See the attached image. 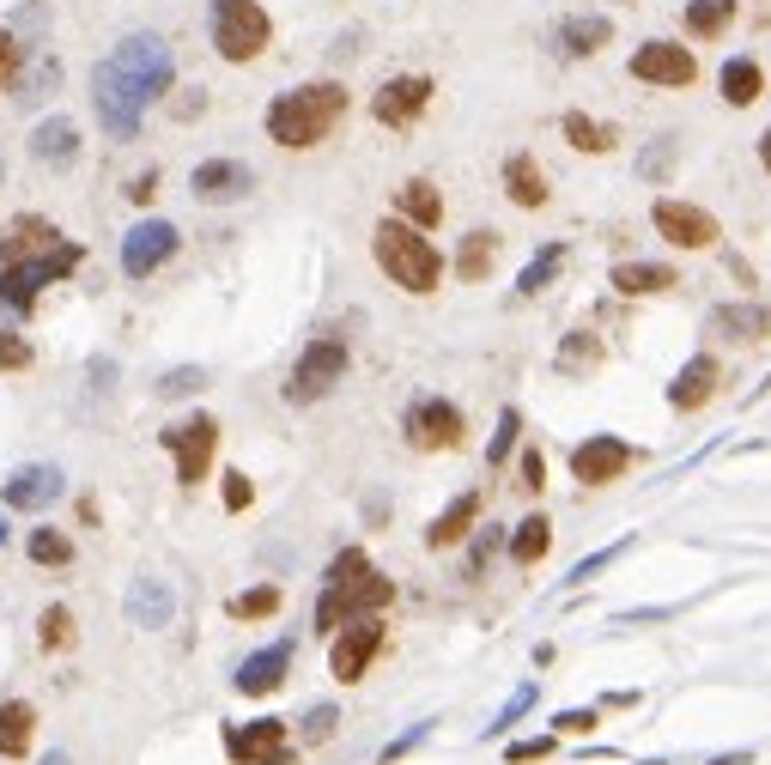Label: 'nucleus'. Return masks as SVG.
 <instances>
[{
  "label": "nucleus",
  "mask_w": 771,
  "mask_h": 765,
  "mask_svg": "<svg viewBox=\"0 0 771 765\" xmlns=\"http://www.w3.org/2000/svg\"><path fill=\"white\" fill-rule=\"evenodd\" d=\"M346 110V92L334 80H316V85H292L267 103V140H280L286 152H304V147H323L328 128L341 122Z\"/></svg>",
  "instance_id": "obj_1"
},
{
  "label": "nucleus",
  "mask_w": 771,
  "mask_h": 765,
  "mask_svg": "<svg viewBox=\"0 0 771 765\" xmlns=\"http://www.w3.org/2000/svg\"><path fill=\"white\" fill-rule=\"evenodd\" d=\"M371 250H377V268L395 280L402 292H438L444 280V255L432 250V238L419 225H407V219H383L377 238H371Z\"/></svg>",
  "instance_id": "obj_2"
},
{
  "label": "nucleus",
  "mask_w": 771,
  "mask_h": 765,
  "mask_svg": "<svg viewBox=\"0 0 771 765\" xmlns=\"http://www.w3.org/2000/svg\"><path fill=\"white\" fill-rule=\"evenodd\" d=\"M92 103H98V122H104L110 140H134L140 122H146V103L152 98L140 92L115 61H98V68H92Z\"/></svg>",
  "instance_id": "obj_3"
},
{
  "label": "nucleus",
  "mask_w": 771,
  "mask_h": 765,
  "mask_svg": "<svg viewBox=\"0 0 771 765\" xmlns=\"http://www.w3.org/2000/svg\"><path fill=\"white\" fill-rule=\"evenodd\" d=\"M207 24H213V49L225 61H255L267 49V37H274V24H267V12L255 0H213Z\"/></svg>",
  "instance_id": "obj_4"
},
{
  "label": "nucleus",
  "mask_w": 771,
  "mask_h": 765,
  "mask_svg": "<svg viewBox=\"0 0 771 765\" xmlns=\"http://www.w3.org/2000/svg\"><path fill=\"white\" fill-rule=\"evenodd\" d=\"M110 61H115V68H122L146 98H164V92H171V80H176V56H171V43H164L159 31H134V37H122Z\"/></svg>",
  "instance_id": "obj_5"
},
{
  "label": "nucleus",
  "mask_w": 771,
  "mask_h": 765,
  "mask_svg": "<svg viewBox=\"0 0 771 765\" xmlns=\"http://www.w3.org/2000/svg\"><path fill=\"white\" fill-rule=\"evenodd\" d=\"M80 243H55L49 255H31V262H19V268H7L0 274V304H12V310H31L37 304V292L49 286V280H61V274H73L80 268Z\"/></svg>",
  "instance_id": "obj_6"
},
{
  "label": "nucleus",
  "mask_w": 771,
  "mask_h": 765,
  "mask_svg": "<svg viewBox=\"0 0 771 765\" xmlns=\"http://www.w3.org/2000/svg\"><path fill=\"white\" fill-rule=\"evenodd\" d=\"M341 378H346V341H341V334H323V341H311V346L298 353V365H292L286 395L304 407V401H323Z\"/></svg>",
  "instance_id": "obj_7"
},
{
  "label": "nucleus",
  "mask_w": 771,
  "mask_h": 765,
  "mask_svg": "<svg viewBox=\"0 0 771 765\" xmlns=\"http://www.w3.org/2000/svg\"><path fill=\"white\" fill-rule=\"evenodd\" d=\"M176 243H183V231H176L171 219H140V225H128V238H122V274L128 280L159 274V268L176 255Z\"/></svg>",
  "instance_id": "obj_8"
},
{
  "label": "nucleus",
  "mask_w": 771,
  "mask_h": 765,
  "mask_svg": "<svg viewBox=\"0 0 771 765\" xmlns=\"http://www.w3.org/2000/svg\"><path fill=\"white\" fill-rule=\"evenodd\" d=\"M164 450L176 456V480H183V486H201V480H207L213 450H220V425H213L207 413H195V420H183V425L164 432Z\"/></svg>",
  "instance_id": "obj_9"
},
{
  "label": "nucleus",
  "mask_w": 771,
  "mask_h": 765,
  "mask_svg": "<svg viewBox=\"0 0 771 765\" xmlns=\"http://www.w3.org/2000/svg\"><path fill=\"white\" fill-rule=\"evenodd\" d=\"M377 651H383V620L377 614H365V620H346L341 626V638H334V651H328V674L334 681H365V668L377 663Z\"/></svg>",
  "instance_id": "obj_10"
},
{
  "label": "nucleus",
  "mask_w": 771,
  "mask_h": 765,
  "mask_svg": "<svg viewBox=\"0 0 771 765\" xmlns=\"http://www.w3.org/2000/svg\"><path fill=\"white\" fill-rule=\"evenodd\" d=\"M632 80H645V85H692L699 80V61H692V49L687 43H638L632 49Z\"/></svg>",
  "instance_id": "obj_11"
},
{
  "label": "nucleus",
  "mask_w": 771,
  "mask_h": 765,
  "mask_svg": "<svg viewBox=\"0 0 771 765\" xmlns=\"http://www.w3.org/2000/svg\"><path fill=\"white\" fill-rule=\"evenodd\" d=\"M650 225H657V238H668L674 250H711L717 243V219L692 201H657L650 207Z\"/></svg>",
  "instance_id": "obj_12"
},
{
  "label": "nucleus",
  "mask_w": 771,
  "mask_h": 765,
  "mask_svg": "<svg viewBox=\"0 0 771 765\" xmlns=\"http://www.w3.org/2000/svg\"><path fill=\"white\" fill-rule=\"evenodd\" d=\"M632 456L638 450L626 444V437L596 432V437H584V444L571 450V474L584 480V486H608V480H620L626 469H632Z\"/></svg>",
  "instance_id": "obj_13"
},
{
  "label": "nucleus",
  "mask_w": 771,
  "mask_h": 765,
  "mask_svg": "<svg viewBox=\"0 0 771 765\" xmlns=\"http://www.w3.org/2000/svg\"><path fill=\"white\" fill-rule=\"evenodd\" d=\"M426 103H432L426 73H395V80H383V92L371 98V115H377L383 128H407V122H419Z\"/></svg>",
  "instance_id": "obj_14"
},
{
  "label": "nucleus",
  "mask_w": 771,
  "mask_h": 765,
  "mask_svg": "<svg viewBox=\"0 0 771 765\" xmlns=\"http://www.w3.org/2000/svg\"><path fill=\"white\" fill-rule=\"evenodd\" d=\"M189 189H195V201L225 207V201H243V194L255 189V171L243 159H201L195 171H189Z\"/></svg>",
  "instance_id": "obj_15"
},
{
  "label": "nucleus",
  "mask_w": 771,
  "mask_h": 765,
  "mask_svg": "<svg viewBox=\"0 0 771 765\" xmlns=\"http://www.w3.org/2000/svg\"><path fill=\"white\" fill-rule=\"evenodd\" d=\"M456 437H461V413L444 395H419L407 407V444L414 450H449Z\"/></svg>",
  "instance_id": "obj_16"
},
{
  "label": "nucleus",
  "mask_w": 771,
  "mask_h": 765,
  "mask_svg": "<svg viewBox=\"0 0 771 765\" xmlns=\"http://www.w3.org/2000/svg\"><path fill=\"white\" fill-rule=\"evenodd\" d=\"M128 620H134L140 632H164L176 620V590L164 577H134L128 583Z\"/></svg>",
  "instance_id": "obj_17"
},
{
  "label": "nucleus",
  "mask_w": 771,
  "mask_h": 765,
  "mask_svg": "<svg viewBox=\"0 0 771 765\" xmlns=\"http://www.w3.org/2000/svg\"><path fill=\"white\" fill-rule=\"evenodd\" d=\"M286 668H292V638H280V644H262L255 656H243V663H237V693H243V698H262V693H274V686L286 681Z\"/></svg>",
  "instance_id": "obj_18"
},
{
  "label": "nucleus",
  "mask_w": 771,
  "mask_h": 765,
  "mask_svg": "<svg viewBox=\"0 0 771 765\" xmlns=\"http://www.w3.org/2000/svg\"><path fill=\"white\" fill-rule=\"evenodd\" d=\"M61 492H68V480H61L55 462H31V469H19L7 480V504L12 511H43V504H55Z\"/></svg>",
  "instance_id": "obj_19"
},
{
  "label": "nucleus",
  "mask_w": 771,
  "mask_h": 765,
  "mask_svg": "<svg viewBox=\"0 0 771 765\" xmlns=\"http://www.w3.org/2000/svg\"><path fill=\"white\" fill-rule=\"evenodd\" d=\"M55 225H49V219H12V225H0V262L7 268H19V262H31V255H49L55 250Z\"/></svg>",
  "instance_id": "obj_20"
},
{
  "label": "nucleus",
  "mask_w": 771,
  "mask_h": 765,
  "mask_svg": "<svg viewBox=\"0 0 771 765\" xmlns=\"http://www.w3.org/2000/svg\"><path fill=\"white\" fill-rule=\"evenodd\" d=\"M31 159L49 164V171H68L73 159H80V128L68 122V115H49V122L31 128Z\"/></svg>",
  "instance_id": "obj_21"
},
{
  "label": "nucleus",
  "mask_w": 771,
  "mask_h": 765,
  "mask_svg": "<svg viewBox=\"0 0 771 765\" xmlns=\"http://www.w3.org/2000/svg\"><path fill=\"white\" fill-rule=\"evenodd\" d=\"M711 395H717V359H711V353L687 359V365L674 371V383H668V407H674V413H692V407H704Z\"/></svg>",
  "instance_id": "obj_22"
},
{
  "label": "nucleus",
  "mask_w": 771,
  "mask_h": 765,
  "mask_svg": "<svg viewBox=\"0 0 771 765\" xmlns=\"http://www.w3.org/2000/svg\"><path fill=\"white\" fill-rule=\"evenodd\" d=\"M280 742H286V723H280V717H255L250 729H231L225 735L231 759H243V765H255L262 754H280Z\"/></svg>",
  "instance_id": "obj_23"
},
{
  "label": "nucleus",
  "mask_w": 771,
  "mask_h": 765,
  "mask_svg": "<svg viewBox=\"0 0 771 765\" xmlns=\"http://www.w3.org/2000/svg\"><path fill=\"white\" fill-rule=\"evenodd\" d=\"M765 329H771L765 304H717L711 310V334H723V341H760Z\"/></svg>",
  "instance_id": "obj_24"
},
{
  "label": "nucleus",
  "mask_w": 771,
  "mask_h": 765,
  "mask_svg": "<svg viewBox=\"0 0 771 765\" xmlns=\"http://www.w3.org/2000/svg\"><path fill=\"white\" fill-rule=\"evenodd\" d=\"M395 219H407V225L432 231V225L444 219V201H438V189H432L426 177H414V183H402V194H395Z\"/></svg>",
  "instance_id": "obj_25"
},
{
  "label": "nucleus",
  "mask_w": 771,
  "mask_h": 765,
  "mask_svg": "<svg viewBox=\"0 0 771 765\" xmlns=\"http://www.w3.org/2000/svg\"><path fill=\"white\" fill-rule=\"evenodd\" d=\"M505 189H510L517 207H547V177H541V164H535L529 152H510L505 159Z\"/></svg>",
  "instance_id": "obj_26"
},
{
  "label": "nucleus",
  "mask_w": 771,
  "mask_h": 765,
  "mask_svg": "<svg viewBox=\"0 0 771 765\" xmlns=\"http://www.w3.org/2000/svg\"><path fill=\"white\" fill-rule=\"evenodd\" d=\"M474 516H480V499H474V492H461V499H449V511L438 516V523L426 529V541H432V547H456V541L474 529Z\"/></svg>",
  "instance_id": "obj_27"
},
{
  "label": "nucleus",
  "mask_w": 771,
  "mask_h": 765,
  "mask_svg": "<svg viewBox=\"0 0 771 765\" xmlns=\"http://www.w3.org/2000/svg\"><path fill=\"white\" fill-rule=\"evenodd\" d=\"M31 729H37V711L24 698H7L0 705V754H31Z\"/></svg>",
  "instance_id": "obj_28"
},
{
  "label": "nucleus",
  "mask_w": 771,
  "mask_h": 765,
  "mask_svg": "<svg viewBox=\"0 0 771 765\" xmlns=\"http://www.w3.org/2000/svg\"><path fill=\"white\" fill-rule=\"evenodd\" d=\"M613 286H620L626 298L668 292V286H674V268H662V262H620V268H613Z\"/></svg>",
  "instance_id": "obj_29"
},
{
  "label": "nucleus",
  "mask_w": 771,
  "mask_h": 765,
  "mask_svg": "<svg viewBox=\"0 0 771 765\" xmlns=\"http://www.w3.org/2000/svg\"><path fill=\"white\" fill-rule=\"evenodd\" d=\"M760 85H765V73H760V61H748V56H736V61H723V103H753L760 98Z\"/></svg>",
  "instance_id": "obj_30"
},
{
  "label": "nucleus",
  "mask_w": 771,
  "mask_h": 765,
  "mask_svg": "<svg viewBox=\"0 0 771 765\" xmlns=\"http://www.w3.org/2000/svg\"><path fill=\"white\" fill-rule=\"evenodd\" d=\"M608 37H613L608 19H565L559 24V49H565V56H596Z\"/></svg>",
  "instance_id": "obj_31"
},
{
  "label": "nucleus",
  "mask_w": 771,
  "mask_h": 765,
  "mask_svg": "<svg viewBox=\"0 0 771 765\" xmlns=\"http://www.w3.org/2000/svg\"><path fill=\"white\" fill-rule=\"evenodd\" d=\"M547 547H552V523H547V516H523L517 535H510V560H517V565H535Z\"/></svg>",
  "instance_id": "obj_32"
},
{
  "label": "nucleus",
  "mask_w": 771,
  "mask_h": 765,
  "mask_svg": "<svg viewBox=\"0 0 771 765\" xmlns=\"http://www.w3.org/2000/svg\"><path fill=\"white\" fill-rule=\"evenodd\" d=\"M559 128H565V140H571L577 152H608V147H613V128H608V122H589L584 110H565Z\"/></svg>",
  "instance_id": "obj_33"
},
{
  "label": "nucleus",
  "mask_w": 771,
  "mask_h": 765,
  "mask_svg": "<svg viewBox=\"0 0 771 765\" xmlns=\"http://www.w3.org/2000/svg\"><path fill=\"white\" fill-rule=\"evenodd\" d=\"M493 250H498V238H493V231H474V238L461 243V255H456L461 280H486V274H493Z\"/></svg>",
  "instance_id": "obj_34"
},
{
  "label": "nucleus",
  "mask_w": 771,
  "mask_h": 765,
  "mask_svg": "<svg viewBox=\"0 0 771 765\" xmlns=\"http://www.w3.org/2000/svg\"><path fill=\"white\" fill-rule=\"evenodd\" d=\"M729 19H736V0H692L687 7V31L692 37H717Z\"/></svg>",
  "instance_id": "obj_35"
},
{
  "label": "nucleus",
  "mask_w": 771,
  "mask_h": 765,
  "mask_svg": "<svg viewBox=\"0 0 771 765\" xmlns=\"http://www.w3.org/2000/svg\"><path fill=\"white\" fill-rule=\"evenodd\" d=\"M559 262H565V243H547V250H541V255H535V262L517 274V298H535V292H541L547 280L559 274Z\"/></svg>",
  "instance_id": "obj_36"
},
{
  "label": "nucleus",
  "mask_w": 771,
  "mask_h": 765,
  "mask_svg": "<svg viewBox=\"0 0 771 765\" xmlns=\"http://www.w3.org/2000/svg\"><path fill=\"white\" fill-rule=\"evenodd\" d=\"M24 553H31L37 565H68V560H73V541L61 535V529H31V541H24Z\"/></svg>",
  "instance_id": "obj_37"
},
{
  "label": "nucleus",
  "mask_w": 771,
  "mask_h": 765,
  "mask_svg": "<svg viewBox=\"0 0 771 765\" xmlns=\"http://www.w3.org/2000/svg\"><path fill=\"white\" fill-rule=\"evenodd\" d=\"M231 614H237V620H267V614H280V590H274V583H255V590L231 595Z\"/></svg>",
  "instance_id": "obj_38"
},
{
  "label": "nucleus",
  "mask_w": 771,
  "mask_h": 765,
  "mask_svg": "<svg viewBox=\"0 0 771 765\" xmlns=\"http://www.w3.org/2000/svg\"><path fill=\"white\" fill-rule=\"evenodd\" d=\"M601 359V346H596V334H571V341L559 346V371L565 378H584L589 365Z\"/></svg>",
  "instance_id": "obj_39"
},
{
  "label": "nucleus",
  "mask_w": 771,
  "mask_h": 765,
  "mask_svg": "<svg viewBox=\"0 0 771 765\" xmlns=\"http://www.w3.org/2000/svg\"><path fill=\"white\" fill-rule=\"evenodd\" d=\"M529 711H535V681H523L517 693L505 698V711H498V717H493V729H486V742H498V735H505L510 723H523V717H529Z\"/></svg>",
  "instance_id": "obj_40"
},
{
  "label": "nucleus",
  "mask_w": 771,
  "mask_h": 765,
  "mask_svg": "<svg viewBox=\"0 0 771 765\" xmlns=\"http://www.w3.org/2000/svg\"><path fill=\"white\" fill-rule=\"evenodd\" d=\"M517 432H523V413H517V407H505V413H498V432H493V444H486V462H493V469L510 456V450H517Z\"/></svg>",
  "instance_id": "obj_41"
},
{
  "label": "nucleus",
  "mask_w": 771,
  "mask_h": 765,
  "mask_svg": "<svg viewBox=\"0 0 771 765\" xmlns=\"http://www.w3.org/2000/svg\"><path fill=\"white\" fill-rule=\"evenodd\" d=\"M626 547H632V541H613V547H601V553H589V560H577V565H571V577H565V583H589L596 572H608V565L620 560Z\"/></svg>",
  "instance_id": "obj_42"
},
{
  "label": "nucleus",
  "mask_w": 771,
  "mask_h": 765,
  "mask_svg": "<svg viewBox=\"0 0 771 765\" xmlns=\"http://www.w3.org/2000/svg\"><path fill=\"white\" fill-rule=\"evenodd\" d=\"M201 383H207V371H201V365H183V371H164V378H159V395H195Z\"/></svg>",
  "instance_id": "obj_43"
},
{
  "label": "nucleus",
  "mask_w": 771,
  "mask_h": 765,
  "mask_svg": "<svg viewBox=\"0 0 771 765\" xmlns=\"http://www.w3.org/2000/svg\"><path fill=\"white\" fill-rule=\"evenodd\" d=\"M668 164H674V134H662L657 147L638 159V177H650V183H657V177H668Z\"/></svg>",
  "instance_id": "obj_44"
},
{
  "label": "nucleus",
  "mask_w": 771,
  "mask_h": 765,
  "mask_svg": "<svg viewBox=\"0 0 771 765\" xmlns=\"http://www.w3.org/2000/svg\"><path fill=\"white\" fill-rule=\"evenodd\" d=\"M24 365H31V341L12 334V329H0V371H24Z\"/></svg>",
  "instance_id": "obj_45"
},
{
  "label": "nucleus",
  "mask_w": 771,
  "mask_h": 765,
  "mask_svg": "<svg viewBox=\"0 0 771 765\" xmlns=\"http://www.w3.org/2000/svg\"><path fill=\"white\" fill-rule=\"evenodd\" d=\"M19 68H24V43L12 31H0V85L19 80Z\"/></svg>",
  "instance_id": "obj_46"
},
{
  "label": "nucleus",
  "mask_w": 771,
  "mask_h": 765,
  "mask_svg": "<svg viewBox=\"0 0 771 765\" xmlns=\"http://www.w3.org/2000/svg\"><path fill=\"white\" fill-rule=\"evenodd\" d=\"M432 729H438V723H414V729H407V735H395V742L383 747V765H395V759H402V754H414V747L426 742Z\"/></svg>",
  "instance_id": "obj_47"
},
{
  "label": "nucleus",
  "mask_w": 771,
  "mask_h": 765,
  "mask_svg": "<svg viewBox=\"0 0 771 765\" xmlns=\"http://www.w3.org/2000/svg\"><path fill=\"white\" fill-rule=\"evenodd\" d=\"M68 638H73V614H68V607H49V614H43V644L55 651V644H68Z\"/></svg>",
  "instance_id": "obj_48"
},
{
  "label": "nucleus",
  "mask_w": 771,
  "mask_h": 765,
  "mask_svg": "<svg viewBox=\"0 0 771 765\" xmlns=\"http://www.w3.org/2000/svg\"><path fill=\"white\" fill-rule=\"evenodd\" d=\"M334 723H341V711H334V705H316L311 717H304V742H328Z\"/></svg>",
  "instance_id": "obj_49"
},
{
  "label": "nucleus",
  "mask_w": 771,
  "mask_h": 765,
  "mask_svg": "<svg viewBox=\"0 0 771 765\" xmlns=\"http://www.w3.org/2000/svg\"><path fill=\"white\" fill-rule=\"evenodd\" d=\"M358 572H371V565H365V553H358V547H346L341 560L328 565V577H323V583H353Z\"/></svg>",
  "instance_id": "obj_50"
},
{
  "label": "nucleus",
  "mask_w": 771,
  "mask_h": 765,
  "mask_svg": "<svg viewBox=\"0 0 771 765\" xmlns=\"http://www.w3.org/2000/svg\"><path fill=\"white\" fill-rule=\"evenodd\" d=\"M552 754V735H535V742H510V765H529Z\"/></svg>",
  "instance_id": "obj_51"
},
{
  "label": "nucleus",
  "mask_w": 771,
  "mask_h": 765,
  "mask_svg": "<svg viewBox=\"0 0 771 765\" xmlns=\"http://www.w3.org/2000/svg\"><path fill=\"white\" fill-rule=\"evenodd\" d=\"M552 723H559L565 735H589V729H596V711H559Z\"/></svg>",
  "instance_id": "obj_52"
},
{
  "label": "nucleus",
  "mask_w": 771,
  "mask_h": 765,
  "mask_svg": "<svg viewBox=\"0 0 771 765\" xmlns=\"http://www.w3.org/2000/svg\"><path fill=\"white\" fill-rule=\"evenodd\" d=\"M225 504H231V511L250 504V480H243V474H225Z\"/></svg>",
  "instance_id": "obj_53"
},
{
  "label": "nucleus",
  "mask_w": 771,
  "mask_h": 765,
  "mask_svg": "<svg viewBox=\"0 0 771 765\" xmlns=\"http://www.w3.org/2000/svg\"><path fill=\"white\" fill-rule=\"evenodd\" d=\"M541 474H547V462H541V456H535V450H529V456H523V486H529V492H541V486H547Z\"/></svg>",
  "instance_id": "obj_54"
},
{
  "label": "nucleus",
  "mask_w": 771,
  "mask_h": 765,
  "mask_svg": "<svg viewBox=\"0 0 771 765\" xmlns=\"http://www.w3.org/2000/svg\"><path fill=\"white\" fill-rule=\"evenodd\" d=\"M49 85H55V61H43V68H37V80H31V92H24V98H49Z\"/></svg>",
  "instance_id": "obj_55"
},
{
  "label": "nucleus",
  "mask_w": 771,
  "mask_h": 765,
  "mask_svg": "<svg viewBox=\"0 0 771 765\" xmlns=\"http://www.w3.org/2000/svg\"><path fill=\"white\" fill-rule=\"evenodd\" d=\"M498 547V535H480V541H474V560H468V572H480V565H486V553H493Z\"/></svg>",
  "instance_id": "obj_56"
},
{
  "label": "nucleus",
  "mask_w": 771,
  "mask_h": 765,
  "mask_svg": "<svg viewBox=\"0 0 771 765\" xmlns=\"http://www.w3.org/2000/svg\"><path fill=\"white\" fill-rule=\"evenodd\" d=\"M152 183H159V177L146 171V177H134V189H128V194H134V201H152Z\"/></svg>",
  "instance_id": "obj_57"
},
{
  "label": "nucleus",
  "mask_w": 771,
  "mask_h": 765,
  "mask_svg": "<svg viewBox=\"0 0 771 765\" xmlns=\"http://www.w3.org/2000/svg\"><path fill=\"white\" fill-rule=\"evenodd\" d=\"M760 159H765V171H771V128L760 134Z\"/></svg>",
  "instance_id": "obj_58"
},
{
  "label": "nucleus",
  "mask_w": 771,
  "mask_h": 765,
  "mask_svg": "<svg viewBox=\"0 0 771 765\" xmlns=\"http://www.w3.org/2000/svg\"><path fill=\"white\" fill-rule=\"evenodd\" d=\"M37 765H73L68 754H43V759H37Z\"/></svg>",
  "instance_id": "obj_59"
},
{
  "label": "nucleus",
  "mask_w": 771,
  "mask_h": 765,
  "mask_svg": "<svg viewBox=\"0 0 771 765\" xmlns=\"http://www.w3.org/2000/svg\"><path fill=\"white\" fill-rule=\"evenodd\" d=\"M255 765H292L286 754H267V759H255Z\"/></svg>",
  "instance_id": "obj_60"
},
{
  "label": "nucleus",
  "mask_w": 771,
  "mask_h": 765,
  "mask_svg": "<svg viewBox=\"0 0 771 765\" xmlns=\"http://www.w3.org/2000/svg\"><path fill=\"white\" fill-rule=\"evenodd\" d=\"M0 541H7V523H0Z\"/></svg>",
  "instance_id": "obj_61"
}]
</instances>
